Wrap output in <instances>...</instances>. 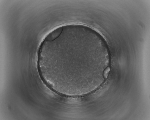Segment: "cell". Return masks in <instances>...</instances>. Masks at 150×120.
Returning a JSON list of instances; mask_svg holds the SVG:
<instances>
[{
    "instance_id": "obj_1",
    "label": "cell",
    "mask_w": 150,
    "mask_h": 120,
    "mask_svg": "<svg viewBox=\"0 0 150 120\" xmlns=\"http://www.w3.org/2000/svg\"><path fill=\"white\" fill-rule=\"evenodd\" d=\"M63 27H59L49 34L46 37L45 40L48 41L53 40L58 38L61 34Z\"/></svg>"
},
{
    "instance_id": "obj_2",
    "label": "cell",
    "mask_w": 150,
    "mask_h": 120,
    "mask_svg": "<svg viewBox=\"0 0 150 120\" xmlns=\"http://www.w3.org/2000/svg\"><path fill=\"white\" fill-rule=\"evenodd\" d=\"M110 70V67L108 66L106 67L104 70L103 75L104 78L106 79L107 78Z\"/></svg>"
}]
</instances>
